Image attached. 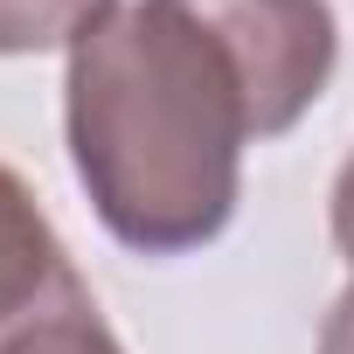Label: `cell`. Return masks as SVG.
Here are the masks:
<instances>
[{"label": "cell", "instance_id": "7a4b0ae2", "mask_svg": "<svg viewBox=\"0 0 354 354\" xmlns=\"http://www.w3.org/2000/svg\"><path fill=\"white\" fill-rule=\"evenodd\" d=\"M0 354H125L15 167H0Z\"/></svg>", "mask_w": 354, "mask_h": 354}, {"label": "cell", "instance_id": "5b68a950", "mask_svg": "<svg viewBox=\"0 0 354 354\" xmlns=\"http://www.w3.org/2000/svg\"><path fill=\"white\" fill-rule=\"evenodd\" d=\"M333 243H340V257L354 264V160L340 167V181H333Z\"/></svg>", "mask_w": 354, "mask_h": 354}, {"label": "cell", "instance_id": "277c9868", "mask_svg": "<svg viewBox=\"0 0 354 354\" xmlns=\"http://www.w3.org/2000/svg\"><path fill=\"white\" fill-rule=\"evenodd\" d=\"M118 0H0V56H42L70 49L97 15H111Z\"/></svg>", "mask_w": 354, "mask_h": 354}, {"label": "cell", "instance_id": "8992f818", "mask_svg": "<svg viewBox=\"0 0 354 354\" xmlns=\"http://www.w3.org/2000/svg\"><path fill=\"white\" fill-rule=\"evenodd\" d=\"M319 354H354V285L333 299V313L319 326Z\"/></svg>", "mask_w": 354, "mask_h": 354}, {"label": "cell", "instance_id": "6da1fadb", "mask_svg": "<svg viewBox=\"0 0 354 354\" xmlns=\"http://www.w3.org/2000/svg\"><path fill=\"white\" fill-rule=\"evenodd\" d=\"M63 125L77 181L125 250L181 257L236 216L250 91L181 0H118L70 42Z\"/></svg>", "mask_w": 354, "mask_h": 354}, {"label": "cell", "instance_id": "3957f363", "mask_svg": "<svg viewBox=\"0 0 354 354\" xmlns=\"http://www.w3.org/2000/svg\"><path fill=\"white\" fill-rule=\"evenodd\" d=\"M195 21H209V35L230 49L243 91H250V118L257 139L299 125L313 111V97L333 77L340 56V28L326 0H181Z\"/></svg>", "mask_w": 354, "mask_h": 354}]
</instances>
